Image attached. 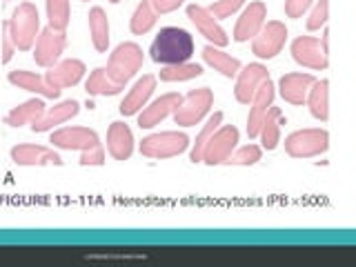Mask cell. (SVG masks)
<instances>
[{"label":"cell","instance_id":"cell-17","mask_svg":"<svg viewBox=\"0 0 356 267\" xmlns=\"http://www.w3.org/2000/svg\"><path fill=\"white\" fill-rule=\"evenodd\" d=\"M314 83H316V78L312 74H303V72L285 74L281 81H278V94H281L283 100L289 105H303L307 103V94Z\"/></svg>","mask_w":356,"mask_h":267},{"label":"cell","instance_id":"cell-27","mask_svg":"<svg viewBox=\"0 0 356 267\" xmlns=\"http://www.w3.org/2000/svg\"><path fill=\"white\" fill-rule=\"evenodd\" d=\"M89 33H92L94 49L105 54L109 47V20L103 7H94L89 11Z\"/></svg>","mask_w":356,"mask_h":267},{"label":"cell","instance_id":"cell-5","mask_svg":"<svg viewBox=\"0 0 356 267\" xmlns=\"http://www.w3.org/2000/svg\"><path fill=\"white\" fill-rule=\"evenodd\" d=\"M189 147V138L183 131H159L140 140V154L147 159H174Z\"/></svg>","mask_w":356,"mask_h":267},{"label":"cell","instance_id":"cell-24","mask_svg":"<svg viewBox=\"0 0 356 267\" xmlns=\"http://www.w3.org/2000/svg\"><path fill=\"white\" fill-rule=\"evenodd\" d=\"M203 60L209 67H214L216 72H220L225 78L238 76V72L243 70L238 58H234V56H229L227 51H220L218 47H214V44H207V47L203 49Z\"/></svg>","mask_w":356,"mask_h":267},{"label":"cell","instance_id":"cell-40","mask_svg":"<svg viewBox=\"0 0 356 267\" xmlns=\"http://www.w3.org/2000/svg\"><path fill=\"white\" fill-rule=\"evenodd\" d=\"M183 3L185 0H152V5L159 14H170V11H176Z\"/></svg>","mask_w":356,"mask_h":267},{"label":"cell","instance_id":"cell-3","mask_svg":"<svg viewBox=\"0 0 356 267\" xmlns=\"http://www.w3.org/2000/svg\"><path fill=\"white\" fill-rule=\"evenodd\" d=\"M143 60H145L143 49L136 42H120L118 47L111 51L105 70H107L111 81L125 85L127 81H131V78L140 72Z\"/></svg>","mask_w":356,"mask_h":267},{"label":"cell","instance_id":"cell-16","mask_svg":"<svg viewBox=\"0 0 356 267\" xmlns=\"http://www.w3.org/2000/svg\"><path fill=\"white\" fill-rule=\"evenodd\" d=\"M274 85L272 81H265L261 85V89L256 92L252 105H250V116H248V136L250 138H259L261 136V127L265 122L267 111H270L272 103H274Z\"/></svg>","mask_w":356,"mask_h":267},{"label":"cell","instance_id":"cell-19","mask_svg":"<svg viewBox=\"0 0 356 267\" xmlns=\"http://www.w3.org/2000/svg\"><path fill=\"white\" fill-rule=\"evenodd\" d=\"M154 89H156V78L152 74L147 76H143L136 81V85H134L129 89V94L122 98V103L118 107V111L122 116H134V114H138V111L147 105V100L152 98L154 94Z\"/></svg>","mask_w":356,"mask_h":267},{"label":"cell","instance_id":"cell-34","mask_svg":"<svg viewBox=\"0 0 356 267\" xmlns=\"http://www.w3.org/2000/svg\"><path fill=\"white\" fill-rule=\"evenodd\" d=\"M261 159H263V147L250 143V145H243L241 149L234 152L225 163L227 165H254V163H259Z\"/></svg>","mask_w":356,"mask_h":267},{"label":"cell","instance_id":"cell-7","mask_svg":"<svg viewBox=\"0 0 356 267\" xmlns=\"http://www.w3.org/2000/svg\"><path fill=\"white\" fill-rule=\"evenodd\" d=\"M285 40H287V27L281 20H270L265 22L259 36L252 40V54L263 60H270L276 54H281V49L285 47Z\"/></svg>","mask_w":356,"mask_h":267},{"label":"cell","instance_id":"cell-1","mask_svg":"<svg viewBox=\"0 0 356 267\" xmlns=\"http://www.w3.org/2000/svg\"><path fill=\"white\" fill-rule=\"evenodd\" d=\"M192 54H194V38L192 33L181 27H163L149 47L152 60L159 65L187 63L192 58Z\"/></svg>","mask_w":356,"mask_h":267},{"label":"cell","instance_id":"cell-31","mask_svg":"<svg viewBox=\"0 0 356 267\" xmlns=\"http://www.w3.org/2000/svg\"><path fill=\"white\" fill-rule=\"evenodd\" d=\"M159 76H161L163 83H183V81H192V78L203 76V67L196 65V63L165 65Z\"/></svg>","mask_w":356,"mask_h":267},{"label":"cell","instance_id":"cell-21","mask_svg":"<svg viewBox=\"0 0 356 267\" xmlns=\"http://www.w3.org/2000/svg\"><path fill=\"white\" fill-rule=\"evenodd\" d=\"M107 152L111 154V159L116 161H127L131 152H134V136L131 129L125 122H111L107 129Z\"/></svg>","mask_w":356,"mask_h":267},{"label":"cell","instance_id":"cell-18","mask_svg":"<svg viewBox=\"0 0 356 267\" xmlns=\"http://www.w3.org/2000/svg\"><path fill=\"white\" fill-rule=\"evenodd\" d=\"M85 72L87 70H85L83 60L67 58V60H60L58 65L49 67V72L44 74V81H47L54 89H65V87H74L81 83Z\"/></svg>","mask_w":356,"mask_h":267},{"label":"cell","instance_id":"cell-9","mask_svg":"<svg viewBox=\"0 0 356 267\" xmlns=\"http://www.w3.org/2000/svg\"><path fill=\"white\" fill-rule=\"evenodd\" d=\"M265 81H270V72L261 63H250L248 67H243L236 76V87H234V96L241 105H252V100L256 92L261 89Z\"/></svg>","mask_w":356,"mask_h":267},{"label":"cell","instance_id":"cell-14","mask_svg":"<svg viewBox=\"0 0 356 267\" xmlns=\"http://www.w3.org/2000/svg\"><path fill=\"white\" fill-rule=\"evenodd\" d=\"M56 147L60 149H78V152H87L94 149L100 145V138L94 129L87 127H63L58 131L51 134V140Z\"/></svg>","mask_w":356,"mask_h":267},{"label":"cell","instance_id":"cell-26","mask_svg":"<svg viewBox=\"0 0 356 267\" xmlns=\"http://www.w3.org/2000/svg\"><path fill=\"white\" fill-rule=\"evenodd\" d=\"M307 107H309V114L316 120L325 122L330 118V83L327 81H316L312 85L307 94Z\"/></svg>","mask_w":356,"mask_h":267},{"label":"cell","instance_id":"cell-35","mask_svg":"<svg viewBox=\"0 0 356 267\" xmlns=\"http://www.w3.org/2000/svg\"><path fill=\"white\" fill-rule=\"evenodd\" d=\"M327 18H330V0H316L314 9L309 11L307 29H309V31H316V29H321V27H325Z\"/></svg>","mask_w":356,"mask_h":267},{"label":"cell","instance_id":"cell-42","mask_svg":"<svg viewBox=\"0 0 356 267\" xmlns=\"http://www.w3.org/2000/svg\"><path fill=\"white\" fill-rule=\"evenodd\" d=\"M109 3H114V5H116V3H120V0H109Z\"/></svg>","mask_w":356,"mask_h":267},{"label":"cell","instance_id":"cell-29","mask_svg":"<svg viewBox=\"0 0 356 267\" xmlns=\"http://www.w3.org/2000/svg\"><path fill=\"white\" fill-rule=\"evenodd\" d=\"M85 89H87V94H92V96H116L125 89V85L111 81L105 67H98V70L89 74Z\"/></svg>","mask_w":356,"mask_h":267},{"label":"cell","instance_id":"cell-33","mask_svg":"<svg viewBox=\"0 0 356 267\" xmlns=\"http://www.w3.org/2000/svg\"><path fill=\"white\" fill-rule=\"evenodd\" d=\"M44 9H47L49 27L65 31L67 25H70V18H72L70 0H44Z\"/></svg>","mask_w":356,"mask_h":267},{"label":"cell","instance_id":"cell-2","mask_svg":"<svg viewBox=\"0 0 356 267\" xmlns=\"http://www.w3.org/2000/svg\"><path fill=\"white\" fill-rule=\"evenodd\" d=\"M7 22H9V33H11V40L16 44V49L29 51L33 47V42L40 36V16H38L36 5L20 3Z\"/></svg>","mask_w":356,"mask_h":267},{"label":"cell","instance_id":"cell-30","mask_svg":"<svg viewBox=\"0 0 356 267\" xmlns=\"http://www.w3.org/2000/svg\"><path fill=\"white\" fill-rule=\"evenodd\" d=\"M156 20H159V11L154 9L152 0H143L129 20V29L136 36H143V33H147L156 25Z\"/></svg>","mask_w":356,"mask_h":267},{"label":"cell","instance_id":"cell-37","mask_svg":"<svg viewBox=\"0 0 356 267\" xmlns=\"http://www.w3.org/2000/svg\"><path fill=\"white\" fill-rule=\"evenodd\" d=\"M314 0H285V16L287 18H300L312 7Z\"/></svg>","mask_w":356,"mask_h":267},{"label":"cell","instance_id":"cell-10","mask_svg":"<svg viewBox=\"0 0 356 267\" xmlns=\"http://www.w3.org/2000/svg\"><path fill=\"white\" fill-rule=\"evenodd\" d=\"M67 44L65 31H58L54 27H44L36 40V49H33V60L40 67H54L58 65L60 54Z\"/></svg>","mask_w":356,"mask_h":267},{"label":"cell","instance_id":"cell-41","mask_svg":"<svg viewBox=\"0 0 356 267\" xmlns=\"http://www.w3.org/2000/svg\"><path fill=\"white\" fill-rule=\"evenodd\" d=\"M321 44H323V49H325V54H327V51H330V29H325V31H323Z\"/></svg>","mask_w":356,"mask_h":267},{"label":"cell","instance_id":"cell-23","mask_svg":"<svg viewBox=\"0 0 356 267\" xmlns=\"http://www.w3.org/2000/svg\"><path fill=\"white\" fill-rule=\"evenodd\" d=\"M7 78H9L11 85H16L20 89H27V92H33V94H40L44 98H58L60 96V89H54L42 76L33 74V72L14 70V72H9Z\"/></svg>","mask_w":356,"mask_h":267},{"label":"cell","instance_id":"cell-15","mask_svg":"<svg viewBox=\"0 0 356 267\" xmlns=\"http://www.w3.org/2000/svg\"><path fill=\"white\" fill-rule=\"evenodd\" d=\"M181 103H183V96L176 94V92H170V94H165L161 98H156L154 103H149L138 114V127L140 129L156 127L159 122H163L170 114H174V111L181 107Z\"/></svg>","mask_w":356,"mask_h":267},{"label":"cell","instance_id":"cell-28","mask_svg":"<svg viewBox=\"0 0 356 267\" xmlns=\"http://www.w3.org/2000/svg\"><path fill=\"white\" fill-rule=\"evenodd\" d=\"M44 103L38 98H31V100H25L22 105L14 107L9 111V114L5 116V122L9 127H22L27 125V122H33L36 118H40L44 114Z\"/></svg>","mask_w":356,"mask_h":267},{"label":"cell","instance_id":"cell-12","mask_svg":"<svg viewBox=\"0 0 356 267\" xmlns=\"http://www.w3.org/2000/svg\"><path fill=\"white\" fill-rule=\"evenodd\" d=\"M267 20V7L261 0H254L250 7H245L241 18L236 20V27H234V40L236 42H248L250 38L254 40L265 27Z\"/></svg>","mask_w":356,"mask_h":267},{"label":"cell","instance_id":"cell-13","mask_svg":"<svg viewBox=\"0 0 356 267\" xmlns=\"http://www.w3.org/2000/svg\"><path fill=\"white\" fill-rule=\"evenodd\" d=\"M187 18L194 22L196 29L200 31V36H205L209 40V44H214V47H225L229 42V36L225 33L214 14H209L207 7H200V5H189L187 7Z\"/></svg>","mask_w":356,"mask_h":267},{"label":"cell","instance_id":"cell-38","mask_svg":"<svg viewBox=\"0 0 356 267\" xmlns=\"http://www.w3.org/2000/svg\"><path fill=\"white\" fill-rule=\"evenodd\" d=\"M103 163H105V149L100 145L81 154V165H103Z\"/></svg>","mask_w":356,"mask_h":267},{"label":"cell","instance_id":"cell-36","mask_svg":"<svg viewBox=\"0 0 356 267\" xmlns=\"http://www.w3.org/2000/svg\"><path fill=\"white\" fill-rule=\"evenodd\" d=\"M245 0H216L207 9L209 14H214V18H229L234 11H238L243 7Z\"/></svg>","mask_w":356,"mask_h":267},{"label":"cell","instance_id":"cell-20","mask_svg":"<svg viewBox=\"0 0 356 267\" xmlns=\"http://www.w3.org/2000/svg\"><path fill=\"white\" fill-rule=\"evenodd\" d=\"M11 161L16 165H63V159L54 149L42 145H16L11 149Z\"/></svg>","mask_w":356,"mask_h":267},{"label":"cell","instance_id":"cell-11","mask_svg":"<svg viewBox=\"0 0 356 267\" xmlns=\"http://www.w3.org/2000/svg\"><path fill=\"white\" fill-rule=\"evenodd\" d=\"M292 58L307 70H327V54L323 49V44L318 38L312 36H298L292 40Z\"/></svg>","mask_w":356,"mask_h":267},{"label":"cell","instance_id":"cell-39","mask_svg":"<svg viewBox=\"0 0 356 267\" xmlns=\"http://www.w3.org/2000/svg\"><path fill=\"white\" fill-rule=\"evenodd\" d=\"M14 49H16V44H14V40H11L9 22H5V25H3V63H9L11 60V56H14Z\"/></svg>","mask_w":356,"mask_h":267},{"label":"cell","instance_id":"cell-32","mask_svg":"<svg viewBox=\"0 0 356 267\" xmlns=\"http://www.w3.org/2000/svg\"><path fill=\"white\" fill-rule=\"evenodd\" d=\"M220 122H222V111H214V116H209V120L205 122L203 129H200V134L196 136L194 147H192V152H189V161H192V163H200V161H203V152L207 147L209 138L214 136L216 129L220 127Z\"/></svg>","mask_w":356,"mask_h":267},{"label":"cell","instance_id":"cell-22","mask_svg":"<svg viewBox=\"0 0 356 267\" xmlns=\"http://www.w3.org/2000/svg\"><path fill=\"white\" fill-rule=\"evenodd\" d=\"M78 111H81V105L76 103V100H63L56 107L47 109L40 118H36L31 122V129L36 134H42V131H49L51 127L56 125H63V122L72 120Z\"/></svg>","mask_w":356,"mask_h":267},{"label":"cell","instance_id":"cell-6","mask_svg":"<svg viewBox=\"0 0 356 267\" xmlns=\"http://www.w3.org/2000/svg\"><path fill=\"white\" fill-rule=\"evenodd\" d=\"M214 105V92L209 87H200V89H192L185 98L181 107L174 111V120L176 125L183 127H192L198 125L200 120L205 118V114Z\"/></svg>","mask_w":356,"mask_h":267},{"label":"cell","instance_id":"cell-8","mask_svg":"<svg viewBox=\"0 0 356 267\" xmlns=\"http://www.w3.org/2000/svg\"><path fill=\"white\" fill-rule=\"evenodd\" d=\"M238 145V129L234 125H220L214 136L209 138L207 147L203 152V163L207 165H220L234 154Z\"/></svg>","mask_w":356,"mask_h":267},{"label":"cell","instance_id":"cell-4","mask_svg":"<svg viewBox=\"0 0 356 267\" xmlns=\"http://www.w3.org/2000/svg\"><path fill=\"white\" fill-rule=\"evenodd\" d=\"M330 147V134L325 129H298L285 138V152L292 159H314Z\"/></svg>","mask_w":356,"mask_h":267},{"label":"cell","instance_id":"cell-25","mask_svg":"<svg viewBox=\"0 0 356 267\" xmlns=\"http://www.w3.org/2000/svg\"><path fill=\"white\" fill-rule=\"evenodd\" d=\"M281 125H285V118H283V111L281 107H270L265 116V122L261 127V140H263V149L272 152L278 147L281 143Z\"/></svg>","mask_w":356,"mask_h":267}]
</instances>
